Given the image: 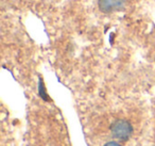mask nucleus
Returning <instances> with one entry per match:
<instances>
[{
  "instance_id": "1",
  "label": "nucleus",
  "mask_w": 155,
  "mask_h": 146,
  "mask_svg": "<svg viewBox=\"0 0 155 146\" xmlns=\"http://www.w3.org/2000/svg\"><path fill=\"white\" fill-rule=\"evenodd\" d=\"M113 137L120 141H127L133 133V126L125 120H117L110 126Z\"/></svg>"
},
{
  "instance_id": "2",
  "label": "nucleus",
  "mask_w": 155,
  "mask_h": 146,
  "mask_svg": "<svg viewBox=\"0 0 155 146\" xmlns=\"http://www.w3.org/2000/svg\"><path fill=\"white\" fill-rule=\"evenodd\" d=\"M125 0H99V7L105 13L119 11L123 8Z\"/></svg>"
},
{
  "instance_id": "3",
  "label": "nucleus",
  "mask_w": 155,
  "mask_h": 146,
  "mask_svg": "<svg viewBox=\"0 0 155 146\" xmlns=\"http://www.w3.org/2000/svg\"><path fill=\"white\" fill-rule=\"evenodd\" d=\"M39 92H41V97H43L44 99H46V100H47L48 96H47V94H46L45 90H44V84H41V82H39Z\"/></svg>"
},
{
  "instance_id": "4",
  "label": "nucleus",
  "mask_w": 155,
  "mask_h": 146,
  "mask_svg": "<svg viewBox=\"0 0 155 146\" xmlns=\"http://www.w3.org/2000/svg\"><path fill=\"white\" fill-rule=\"evenodd\" d=\"M104 146H121V145L119 143H117V142H108Z\"/></svg>"
}]
</instances>
